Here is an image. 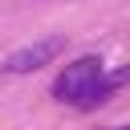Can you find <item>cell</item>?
<instances>
[{
	"label": "cell",
	"mask_w": 130,
	"mask_h": 130,
	"mask_svg": "<svg viewBox=\"0 0 130 130\" xmlns=\"http://www.w3.org/2000/svg\"><path fill=\"white\" fill-rule=\"evenodd\" d=\"M102 81H106V65H102V57H77V61H69V65L57 73V81H53V98L89 110V102H93V93H98Z\"/></svg>",
	"instance_id": "cell-1"
},
{
	"label": "cell",
	"mask_w": 130,
	"mask_h": 130,
	"mask_svg": "<svg viewBox=\"0 0 130 130\" xmlns=\"http://www.w3.org/2000/svg\"><path fill=\"white\" fill-rule=\"evenodd\" d=\"M65 53V37H41V41H32V45H24V49H16L8 61H4V69L8 73H37V69H45V65H53L57 57Z\"/></svg>",
	"instance_id": "cell-2"
}]
</instances>
